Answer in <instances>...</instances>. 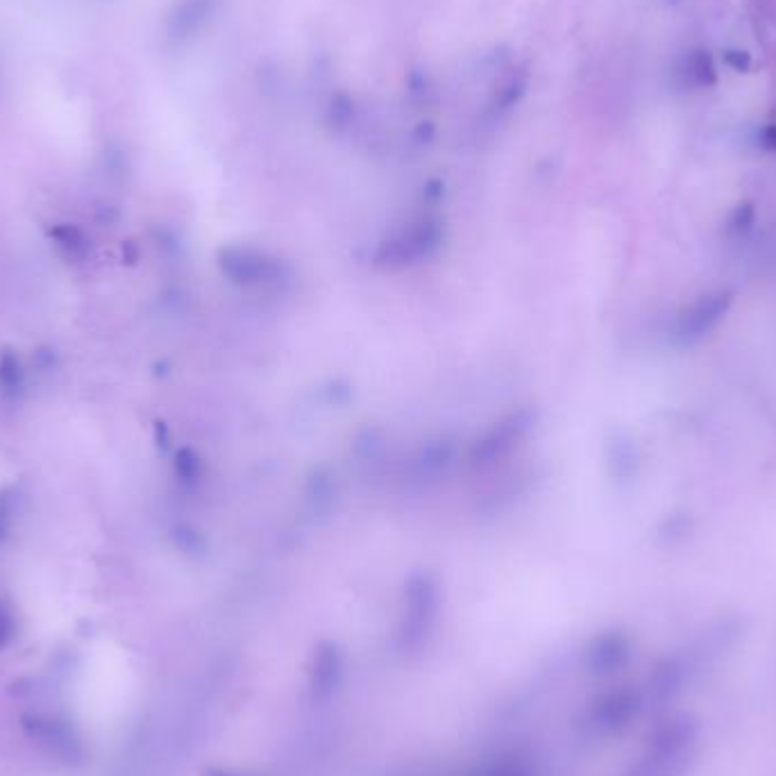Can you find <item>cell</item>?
Instances as JSON below:
<instances>
[{
  "label": "cell",
  "mask_w": 776,
  "mask_h": 776,
  "mask_svg": "<svg viewBox=\"0 0 776 776\" xmlns=\"http://www.w3.org/2000/svg\"><path fill=\"white\" fill-rule=\"evenodd\" d=\"M733 305L731 291H711L699 295L693 305L683 307L674 318L670 336L679 348H693L718 327Z\"/></svg>",
  "instance_id": "obj_1"
},
{
  "label": "cell",
  "mask_w": 776,
  "mask_h": 776,
  "mask_svg": "<svg viewBox=\"0 0 776 776\" xmlns=\"http://www.w3.org/2000/svg\"><path fill=\"white\" fill-rule=\"evenodd\" d=\"M28 729L32 731L41 745H46L50 752L62 756V758H73L75 754H80V742L73 736V731L66 727V724L57 722V720H32L28 724Z\"/></svg>",
  "instance_id": "obj_2"
},
{
  "label": "cell",
  "mask_w": 776,
  "mask_h": 776,
  "mask_svg": "<svg viewBox=\"0 0 776 776\" xmlns=\"http://www.w3.org/2000/svg\"><path fill=\"white\" fill-rule=\"evenodd\" d=\"M681 73L686 75V80L693 84V87H711L715 84V66L711 55H706L704 50H697V53H690L683 62Z\"/></svg>",
  "instance_id": "obj_3"
},
{
  "label": "cell",
  "mask_w": 776,
  "mask_h": 776,
  "mask_svg": "<svg viewBox=\"0 0 776 776\" xmlns=\"http://www.w3.org/2000/svg\"><path fill=\"white\" fill-rule=\"evenodd\" d=\"M724 62H727L731 69L736 71H749V66H752V57H749L747 53H740V50H729L727 55H724Z\"/></svg>",
  "instance_id": "obj_4"
},
{
  "label": "cell",
  "mask_w": 776,
  "mask_h": 776,
  "mask_svg": "<svg viewBox=\"0 0 776 776\" xmlns=\"http://www.w3.org/2000/svg\"><path fill=\"white\" fill-rule=\"evenodd\" d=\"M761 141H763V146H765L767 150H774V153H776V123H772V125H767V128H763V132H761Z\"/></svg>",
  "instance_id": "obj_5"
}]
</instances>
